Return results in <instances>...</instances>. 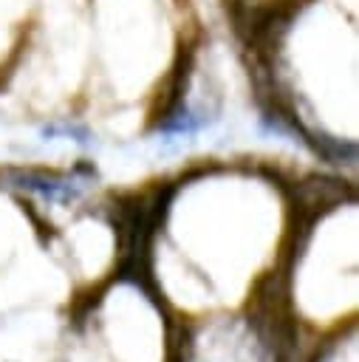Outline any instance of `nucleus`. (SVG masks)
<instances>
[{"label":"nucleus","instance_id":"nucleus-1","mask_svg":"<svg viewBox=\"0 0 359 362\" xmlns=\"http://www.w3.org/2000/svg\"><path fill=\"white\" fill-rule=\"evenodd\" d=\"M102 291H105V286H99V288H88V291H82V294H76L73 300H71V317H73V322L76 325H82L85 320H88V314L99 305V300H102Z\"/></svg>","mask_w":359,"mask_h":362}]
</instances>
